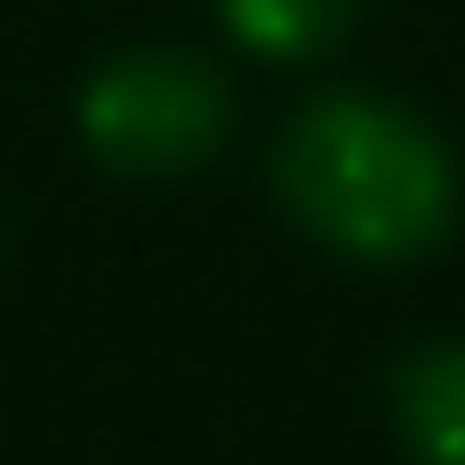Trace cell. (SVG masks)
Segmentation results:
<instances>
[{"instance_id":"obj_4","label":"cell","mask_w":465,"mask_h":465,"mask_svg":"<svg viewBox=\"0 0 465 465\" xmlns=\"http://www.w3.org/2000/svg\"><path fill=\"white\" fill-rule=\"evenodd\" d=\"M218 15L254 58H312L356 22V0H218Z\"/></svg>"},{"instance_id":"obj_3","label":"cell","mask_w":465,"mask_h":465,"mask_svg":"<svg viewBox=\"0 0 465 465\" xmlns=\"http://www.w3.org/2000/svg\"><path fill=\"white\" fill-rule=\"evenodd\" d=\"M392 414L421 465H465V341H421L392 371Z\"/></svg>"},{"instance_id":"obj_1","label":"cell","mask_w":465,"mask_h":465,"mask_svg":"<svg viewBox=\"0 0 465 465\" xmlns=\"http://www.w3.org/2000/svg\"><path fill=\"white\" fill-rule=\"evenodd\" d=\"M276 196L312 240L356 262H407L450 232L458 167L407 102L334 87L283 124Z\"/></svg>"},{"instance_id":"obj_2","label":"cell","mask_w":465,"mask_h":465,"mask_svg":"<svg viewBox=\"0 0 465 465\" xmlns=\"http://www.w3.org/2000/svg\"><path fill=\"white\" fill-rule=\"evenodd\" d=\"M80 138L109 174L167 182L218 153L225 80L196 51H124L80 94Z\"/></svg>"}]
</instances>
